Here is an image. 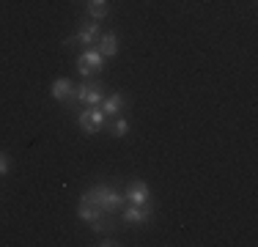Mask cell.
Returning <instances> with one entry per match:
<instances>
[{
  "label": "cell",
  "mask_w": 258,
  "mask_h": 247,
  "mask_svg": "<svg viewBox=\"0 0 258 247\" xmlns=\"http://www.w3.org/2000/svg\"><path fill=\"white\" fill-rule=\"evenodd\" d=\"M6 173H9V157L0 154V176H6Z\"/></svg>",
  "instance_id": "16"
},
{
  "label": "cell",
  "mask_w": 258,
  "mask_h": 247,
  "mask_svg": "<svg viewBox=\"0 0 258 247\" xmlns=\"http://www.w3.org/2000/svg\"><path fill=\"white\" fill-rule=\"evenodd\" d=\"M50 94H52V99H58V102H66V99H72V94H75V85H72L69 77H58L52 83Z\"/></svg>",
  "instance_id": "6"
},
{
  "label": "cell",
  "mask_w": 258,
  "mask_h": 247,
  "mask_svg": "<svg viewBox=\"0 0 258 247\" xmlns=\"http://www.w3.org/2000/svg\"><path fill=\"white\" fill-rule=\"evenodd\" d=\"M91 228H94L96 233H113V222H110L107 217H104V214H102V217H96L94 222H91Z\"/></svg>",
  "instance_id": "13"
},
{
  "label": "cell",
  "mask_w": 258,
  "mask_h": 247,
  "mask_svg": "<svg viewBox=\"0 0 258 247\" xmlns=\"http://www.w3.org/2000/svg\"><path fill=\"white\" fill-rule=\"evenodd\" d=\"M96 44H99L102 58H113V55L118 52V36H115V33H102Z\"/></svg>",
  "instance_id": "9"
},
{
  "label": "cell",
  "mask_w": 258,
  "mask_h": 247,
  "mask_svg": "<svg viewBox=\"0 0 258 247\" xmlns=\"http://www.w3.org/2000/svg\"><path fill=\"white\" fill-rule=\"evenodd\" d=\"M88 115H91V124H94V129L99 132V129L104 127V118H107V115H104V110H102V107H88Z\"/></svg>",
  "instance_id": "12"
},
{
  "label": "cell",
  "mask_w": 258,
  "mask_h": 247,
  "mask_svg": "<svg viewBox=\"0 0 258 247\" xmlns=\"http://www.w3.org/2000/svg\"><path fill=\"white\" fill-rule=\"evenodd\" d=\"M99 244H102V247H115V244H118V242H113V239L107 236V239H104V242H99Z\"/></svg>",
  "instance_id": "17"
},
{
  "label": "cell",
  "mask_w": 258,
  "mask_h": 247,
  "mask_svg": "<svg viewBox=\"0 0 258 247\" xmlns=\"http://www.w3.org/2000/svg\"><path fill=\"white\" fill-rule=\"evenodd\" d=\"M149 201H151V193L146 181H132L126 187V203H149Z\"/></svg>",
  "instance_id": "5"
},
{
  "label": "cell",
  "mask_w": 258,
  "mask_h": 247,
  "mask_svg": "<svg viewBox=\"0 0 258 247\" xmlns=\"http://www.w3.org/2000/svg\"><path fill=\"white\" fill-rule=\"evenodd\" d=\"M126 107V96L124 94H110L102 99V110L104 115H121V110Z\"/></svg>",
  "instance_id": "7"
},
{
  "label": "cell",
  "mask_w": 258,
  "mask_h": 247,
  "mask_svg": "<svg viewBox=\"0 0 258 247\" xmlns=\"http://www.w3.org/2000/svg\"><path fill=\"white\" fill-rule=\"evenodd\" d=\"M77 104H88V107H99L104 99V85L99 80H83L80 85H75V94H72Z\"/></svg>",
  "instance_id": "2"
},
{
  "label": "cell",
  "mask_w": 258,
  "mask_h": 247,
  "mask_svg": "<svg viewBox=\"0 0 258 247\" xmlns=\"http://www.w3.org/2000/svg\"><path fill=\"white\" fill-rule=\"evenodd\" d=\"M126 132H129V121L126 118H118L113 124V135H115V138H124Z\"/></svg>",
  "instance_id": "15"
},
{
  "label": "cell",
  "mask_w": 258,
  "mask_h": 247,
  "mask_svg": "<svg viewBox=\"0 0 258 247\" xmlns=\"http://www.w3.org/2000/svg\"><path fill=\"white\" fill-rule=\"evenodd\" d=\"M83 198H85V201H91L94 206H99L104 214H107V212H121V209L126 206V195H121L118 190L107 187V184H96V187H91Z\"/></svg>",
  "instance_id": "1"
},
{
  "label": "cell",
  "mask_w": 258,
  "mask_h": 247,
  "mask_svg": "<svg viewBox=\"0 0 258 247\" xmlns=\"http://www.w3.org/2000/svg\"><path fill=\"white\" fill-rule=\"evenodd\" d=\"M99 36H102L99 22H85L83 30H80L75 39H77V44H96V41H99Z\"/></svg>",
  "instance_id": "8"
},
{
  "label": "cell",
  "mask_w": 258,
  "mask_h": 247,
  "mask_svg": "<svg viewBox=\"0 0 258 247\" xmlns=\"http://www.w3.org/2000/svg\"><path fill=\"white\" fill-rule=\"evenodd\" d=\"M107 0H88V14L94 17V20H104L107 17Z\"/></svg>",
  "instance_id": "11"
},
{
  "label": "cell",
  "mask_w": 258,
  "mask_h": 247,
  "mask_svg": "<svg viewBox=\"0 0 258 247\" xmlns=\"http://www.w3.org/2000/svg\"><path fill=\"white\" fill-rule=\"evenodd\" d=\"M151 212H154V206L149 203H132L129 209H124V220L126 222H146L151 217Z\"/></svg>",
  "instance_id": "4"
},
{
  "label": "cell",
  "mask_w": 258,
  "mask_h": 247,
  "mask_svg": "<svg viewBox=\"0 0 258 247\" xmlns=\"http://www.w3.org/2000/svg\"><path fill=\"white\" fill-rule=\"evenodd\" d=\"M77 124H80V129H83V132H88V135H94V132H96V129H94V124H91L88 110H83V113L77 115Z\"/></svg>",
  "instance_id": "14"
},
{
  "label": "cell",
  "mask_w": 258,
  "mask_h": 247,
  "mask_svg": "<svg viewBox=\"0 0 258 247\" xmlns=\"http://www.w3.org/2000/svg\"><path fill=\"white\" fill-rule=\"evenodd\" d=\"M77 214H80V220H85V222H94L96 217H102V209L99 206H94V203H91V201H85V198H83V201H80V206H77Z\"/></svg>",
  "instance_id": "10"
},
{
  "label": "cell",
  "mask_w": 258,
  "mask_h": 247,
  "mask_svg": "<svg viewBox=\"0 0 258 247\" xmlns=\"http://www.w3.org/2000/svg\"><path fill=\"white\" fill-rule=\"evenodd\" d=\"M102 64H104V58H102L99 49H85V52L77 58V72L88 80V77H94V74L102 72Z\"/></svg>",
  "instance_id": "3"
}]
</instances>
